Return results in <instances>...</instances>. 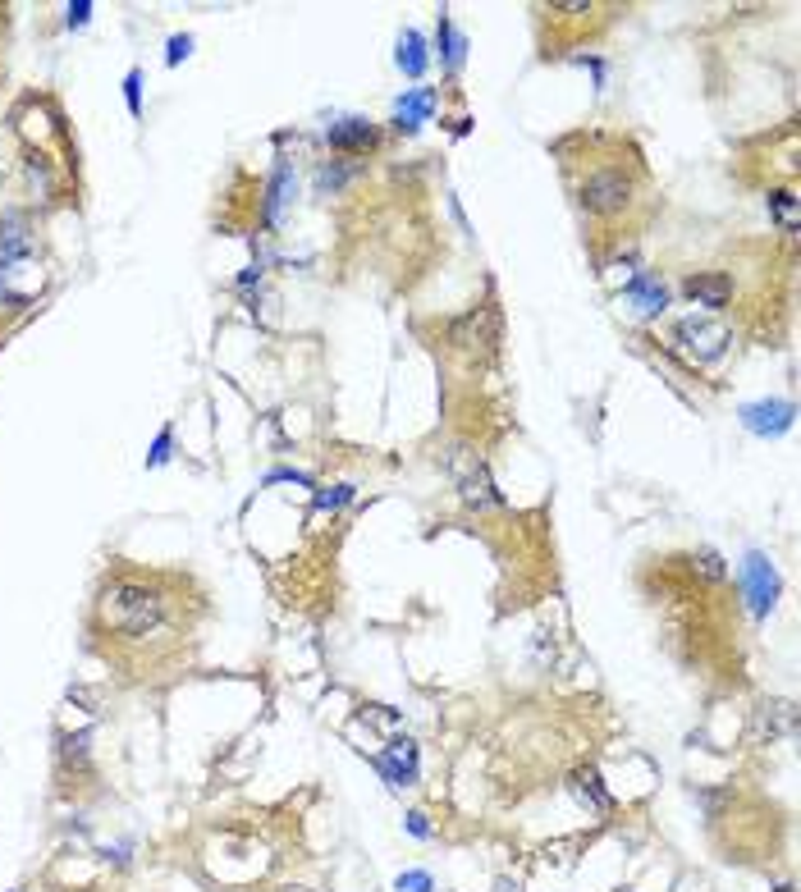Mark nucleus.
Returning a JSON list of instances; mask_svg holds the SVG:
<instances>
[{
    "label": "nucleus",
    "mask_w": 801,
    "mask_h": 892,
    "mask_svg": "<svg viewBox=\"0 0 801 892\" xmlns=\"http://www.w3.org/2000/svg\"><path fill=\"white\" fill-rule=\"evenodd\" d=\"M431 115H435V87H412V92H403L399 106H394V129L417 133Z\"/></svg>",
    "instance_id": "nucleus-14"
},
{
    "label": "nucleus",
    "mask_w": 801,
    "mask_h": 892,
    "mask_svg": "<svg viewBox=\"0 0 801 892\" xmlns=\"http://www.w3.org/2000/svg\"><path fill=\"white\" fill-rule=\"evenodd\" d=\"M797 728V705L792 700H765L751 719V742H783Z\"/></svg>",
    "instance_id": "nucleus-10"
},
{
    "label": "nucleus",
    "mask_w": 801,
    "mask_h": 892,
    "mask_svg": "<svg viewBox=\"0 0 801 892\" xmlns=\"http://www.w3.org/2000/svg\"><path fill=\"white\" fill-rule=\"evenodd\" d=\"M408 833H412V838H431V824H426L422 810H412V815H408Z\"/></svg>",
    "instance_id": "nucleus-29"
},
{
    "label": "nucleus",
    "mask_w": 801,
    "mask_h": 892,
    "mask_svg": "<svg viewBox=\"0 0 801 892\" xmlns=\"http://www.w3.org/2000/svg\"><path fill=\"white\" fill-rule=\"evenodd\" d=\"M637 197V179L628 170H618V165H600L591 170L582 183H577V202H582L586 215H596V220H614L623 215Z\"/></svg>",
    "instance_id": "nucleus-3"
},
{
    "label": "nucleus",
    "mask_w": 801,
    "mask_h": 892,
    "mask_svg": "<svg viewBox=\"0 0 801 892\" xmlns=\"http://www.w3.org/2000/svg\"><path fill=\"white\" fill-rule=\"evenodd\" d=\"M399 69L408 78H422L426 74V65H431V55H426V37L417 33V28H403V37H399Z\"/></svg>",
    "instance_id": "nucleus-16"
},
{
    "label": "nucleus",
    "mask_w": 801,
    "mask_h": 892,
    "mask_svg": "<svg viewBox=\"0 0 801 892\" xmlns=\"http://www.w3.org/2000/svg\"><path fill=\"white\" fill-rule=\"evenodd\" d=\"M769 215L792 234V229H797V193H792V188H774V193H769Z\"/></svg>",
    "instance_id": "nucleus-21"
},
{
    "label": "nucleus",
    "mask_w": 801,
    "mask_h": 892,
    "mask_svg": "<svg viewBox=\"0 0 801 892\" xmlns=\"http://www.w3.org/2000/svg\"><path fill=\"white\" fill-rule=\"evenodd\" d=\"M289 193H293V170L289 165H275V174H271V183H266V225H275L280 220V211H284V202H289Z\"/></svg>",
    "instance_id": "nucleus-17"
},
{
    "label": "nucleus",
    "mask_w": 801,
    "mask_h": 892,
    "mask_svg": "<svg viewBox=\"0 0 801 892\" xmlns=\"http://www.w3.org/2000/svg\"><path fill=\"white\" fill-rule=\"evenodd\" d=\"M353 174H358V165H344V161H330V165H321L316 170V193H330V197H339L353 183Z\"/></svg>",
    "instance_id": "nucleus-19"
},
{
    "label": "nucleus",
    "mask_w": 801,
    "mask_h": 892,
    "mask_svg": "<svg viewBox=\"0 0 801 892\" xmlns=\"http://www.w3.org/2000/svg\"><path fill=\"white\" fill-rule=\"evenodd\" d=\"M353 499V485H335L330 495H316V508H344Z\"/></svg>",
    "instance_id": "nucleus-24"
},
{
    "label": "nucleus",
    "mask_w": 801,
    "mask_h": 892,
    "mask_svg": "<svg viewBox=\"0 0 801 892\" xmlns=\"http://www.w3.org/2000/svg\"><path fill=\"white\" fill-rule=\"evenodd\" d=\"M682 293H687L696 307H705V316H710V312H719V307H728V298H733V280H728L724 270H696V275L682 280Z\"/></svg>",
    "instance_id": "nucleus-9"
},
{
    "label": "nucleus",
    "mask_w": 801,
    "mask_h": 892,
    "mask_svg": "<svg viewBox=\"0 0 801 892\" xmlns=\"http://www.w3.org/2000/svg\"><path fill=\"white\" fill-rule=\"evenodd\" d=\"M165 613H170L165 595L156 591V586H147V581H133V577L110 581L106 591H101V600H97L101 627L115 632V636H124V641H142V636L161 632Z\"/></svg>",
    "instance_id": "nucleus-1"
},
{
    "label": "nucleus",
    "mask_w": 801,
    "mask_h": 892,
    "mask_svg": "<svg viewBox=\"0 0 801 892\" xmlns=\"http://www.w3.org/2000/svg\"><path fill=\"white\" fill-rule=\"evenodd\" d=\"M449 344L467 357L495 353V344H499V307L495 302H481V307H472L467 316H458V321L449 325Z\"/></svg>",
    "instance_id": "nucleus-5"
},
{
    "label": "nucleus",
    "mask_w": 801,
    "mask_h": 892,
    "mask_svg": "<svg viewBox=\"0 0 801 892\" xmlns=\"http://www.w3.org/2000/svg\"><path fill=\"white\" fill-rule=\"evenodd\" d=\"M792 417H797V408H792L788 398H765V403H747L742 408V426L751 435H783L792 426Z\"/></svg>",
    "instance_id": "nucleus-11"
},
{
    "label": "nucleus",
    "mask_w": 801,
    "mask_h": 892,
    "mask_svg": "<svg viewBox=\"0 0 801 892\" xmlns=\"http://www.w3.org/2000/svg\"><path fill=\"white\" fill-rule=\"evenodd\" d=\"M394 888L399 892H435V879L426 870H403L399 879H394Z\"/></svg>",
    "instance_id": "nucleus-22"
},
{
    "label": "nucleus",
    "mask_w": 801,
    "mask_h": 892,
    "mask_svg": "<svg viewBox=\"0 0 801 892\" xmlns=\"http://www.w3.org/2000/svg\"><path fill=\"white\" fill-rule=\"evenodd\" d=\"M687 568H692V577L710 581V586H715V581H724V577H728V563L719 559L715 549H696L692 559H687Z\"/></svg>",
    "instance_id": "nucleus-20"
},
{
    "label": "nucleus",
    "mask_w": 801,
    "mask_h": 892,
    "mask_svg": "<svg viewBox=\"0 0 801 892\" xmlns=\"http://www.w3.org/2000/svg\"><path fill=\"white\" fill-rule=\"evenodd\" d=\"M165 458H170V430H161V435H156L152 453H147V467H161Z\"/></svg>",
    "instance_id": "nucleus-27"
},
{
    "label": "nucleus",
    "mask_w": 801,
    "mask_h": 892,
    "mask_svg": "<svg viewBox=\"0 0 801 892\" xmlns=\"http://www.w3.org/2000/svg\"><path fill=\"white\" fill-rule=\"evenodd\" d=\"M87 732H78V737H65V746H60V755H65V764H87Z\"/></svg>",
    "instance_id": "nucleus-23"
},
{
    "label": "nucleus",
    "mask_w": 801,
    "mask_h": 892,
    "mask_svg": "<svg viewBox=\"0 0 801 892\" xmlns=\"http://www.w3.org/2000/svg\"><path fill=\"white\" fill-rule=\"evenodd\" d=\"M673 344L692 357V362H719V357L728 353V344H733V330H728L719 316L692 312V316H682V321H673Z\"/></svg>",
    "instance_id": "nucleus-4"
},
{
    "label": "nucleus",
    "mask_w": 801,
    "mask_h": 892,
    "mask_svg": "<svg viewBox=\"0 0 801 892\" xmlns=\"http://www.w3.org/2000/svg\"><path fill=\"white\" fill-rule=\"evenodd\" d=\"M568 787H573V796L582 801L591 815H609L614 810V796L605 792V783H600V774L591 769V764H582V769H573V778H568Z\"/></svg>",
    "instance_id": "nucleus-15"
},
{
    "label": "nucleus",
    "mask_w": 801,
    "mask_h": 892,
    "mask_svg": "<svg viewBox=\"0 0 801 892\" xmlns=\"http://www.w3.org/2000/svg\"><path fill=\"white\" fill-rule=\"evenodd\" d=\"M623 298L632 302V312L637 316H660L669 307V289H664L660 275H650V270H637L628 284H623Z\"/></svg>",
    "instance_id": "nucleus-12"
},
{
    "label": "nucleus",
    "mask_w": 801,
    "mask_h": 892,
    "mask_svg": "<svg viewBox=\"0 0 801 892\" xmlns=\"http://www.w3.org/2000/svg\"><path fill=\"white\" fill-rule=\"evenodd\" d=\"M69 28H83L87 23V14H92V0H78V5H69Z\"/></svg>",
    "instance_id": "nucleus-28"
},
{
    "label": "nucleus",
    "mask_w": 801,
    "mask_h": 892,
    "mask_svg": "<svg viewBox=\"0 0 801 892\" xmlns=\"http://www.w3.org/2000/svg\"><path fill=\"white\" fill-rule=\"evenodd\" d=\"M435 46H440V60H444V69H449V74H454L458 65H463V55H467V37L458 33L454 23L444 19L440 14V37H435Z\"/></svg>",
    "instance_id": "nucleus-18"
},
{
    "label": "nucleus",
    "mask_w": 801,
    "mask_h": 892,
    "mask_svg": "<svg viewBox=\"0 0 801 892\" xmlns=\"http://www.w3.org/2000/svg\"><path fill=\"white\" fill-rule=\"evenodd\" d=\"M138 87H142V74H138V69H129V78H124V97H129V110H133V115H142Z\"/></svg>",
    "instance_id": "nucleus-25"
},
{
    "label": "nucleus",
    "mask_w": 801,
    "mask_h": 892,
    "mask_svg": "<svg viewBox=\"0 0 801 892\" xmlns=\"http://www.w3.org/2000/svg\"><path fill=\"white\" fill-rule=\"evenodd\" d=\"M37 248V234H33V220H28V211H19V206H10V211H0V270H10L19 266V261H28Z\"/></svg>",
    "instance_id": "nucleus-6"
},
{
    "label": "nucleus",
    "mask_w": 801,
    "mask_h": 892,
    "mask_svg": "<svg viewBox=\"0 0 801 892\" xmlns=\"http://www.w3.org/2000/svg\"><path fill=\"white\" fill-rule=\"evenodd\" d=\"M440 463L467 508H504V495H499L495 476H490L486 458H481L472 444H449V449L440 453Z\"/></svg>",
    "instance_id": "nucleus-2"
},
{
    "label": "nucleus",
    "mask_w": 801,
    "mask_h": 892,
    "mask_svg": "<svg viewBox=\"0 0 801 892\" xmlns=\"http://www.w3.org/2000/svg\"><path fill=\"white\" fill-rule=\"evenodd\" d=\"M742 591H747V604L756 618H765L774 609V600H779V572H774V563L765 554H747L742 559Z\"/></svg>",
    "instance_id": "nucleus-7"
},
{
    "label": "nucleus",
    "mask_w": 801,
    "mask_h": 892,
    "mask_svg": "<svg viewBox=\"0 0 801 892\" xmlns=\"http://www.w3.org/2000/svg\"><path fill=\"white\" fill-rule=\"evenodd\" d=\"M376 769L385 774L390 787H412L417 783V742L412 737H390V746L376 755Z\"/></svg>",
    "instance_id": "nucleus-8"
},
{
    "label": "nucleus",
    "mask_w": 801,
    "mask_h": 892,
    "mask_svg": "<svg viewBox=\"0 0 801 892\" xmlns=\"http://www.w3.org/2000/svg\"><path fill=\"white\" fill-rule=\"evenodd\" d=\"M325 142L335 151H348V156H358V151L376 147V124L362 115H348V119H335L330 129H325Z\"/></svg>",
    "instance_id": "nucleus-13"
},
{
    "label": "nucleus",
    "mask_w": 801,
    "mask_h": 892,
    "mask_svg": "<svg viewBox=\"0 0 801 892\" xmlns=\"http://www.w3.org/2000/svg\"><path fill=\"white\" fill-rule=\"evenodd\" d=\"M193 51V37H170V51H165V65H179Z\"/></svg>",
    "instance_id": "nucleus-26"
}]
</instances>
